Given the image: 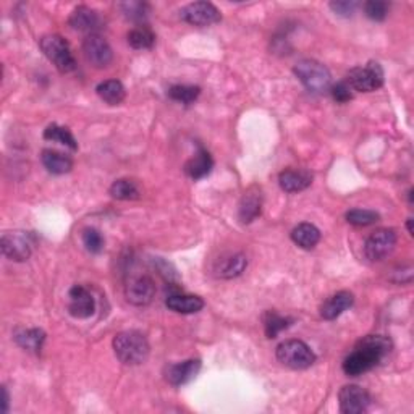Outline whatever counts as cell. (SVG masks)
I'll return each mask as SVG.
<instances>
[{"label": "cell", "instance_id": "obj_1", "mask_svg": "<svg viewBox=\"0 0 414 414\" xmlns=\"http://www.w3.org/2000/svg\"><path fill=\"white\" fill-rule=\"evenodd\" d=\"M391 341L385 335H368L356 343L355 350L343 361V370L350 377H356L377 366L390 355Z\"/></svg>", "mask_w": 414, "mask_h": 414}, {"label": "cell", "instance_id": "obj_2", "mask_svg": "<svg viewBox=\"0 0 414 414\" xmlns=\"http://www.w3.org/2000/svg\"><path fill=\"white\" fill-rule=\"evenodd\" d=\"M113 351L125 366H139L149 358V341L138 330L120 332L113 339Z\"/></svg>", "mask_w": 414, "mask_h": 414}, {"label": "cell", "instance_id": "obj_3", "mask_svg": "<svg viewBox=\"0 0 414 414\" xmlns=\"http://www.w3.org/2000/svg\"><path fill=\"white\" fill-rule=\"evenodd\" d=\"M293 72H295L296 78L301 81L304 88L310 92H315V94L330 91L332 88V75L325 65L318 62V60H301L295 65Z\"/></svg>", "mask_w": 414, "mask_h": 414}, {"label": "cell", "instance_id": "obj_4", "mask_svg": "<svg viewBox=\"0 0 414 414\" xmlns=\"http://www.w3.org/2000/svg\"><path fill=\"white\" fill-rule=\"evenodd\" d=\"M41 49L44 56L56 65L60 73H72L76 68V60L70 44L58 34H49L41 39Z\"/></svg>", "mask_w": 414, "mask_h": 414}, {"label": "cell", "instance_id": "obj_5", "mask_svg": "<svg viewBox=\"0 0 414 414\" xmlns=\"http://www.w3.org/2000/svg\"><path fill=\"white\" fill-rule=\"evenodd\" d=\"M277 359L283 366L303 370L315 363L314 351L301 340H285L277 346Z\"/></svg>", "mask_w": 414, "mask_h": 414}, {"label": "cell", "instance_id": "obj_6", "mask_svg": "<svg viewBox=\"0 0 414 414\" xmlns=\"http://www.w3.org/2000/svg\"><path fill=\"white\" fill-rule=\"evenodd\" d=\"M348 84L359 92H372L384 84V70L377 62H369L348 73Z\"/></svg>", "mask_w": 414, "mask_h": 414}, {"label": "cell", "instance_id": "obj_7", "mask_svg": "<svg viewBox=\"0 0 414 414\" xmlns=\"http://www.w3.org/2000/svg\"><path fill=\"white\" fill-rule=\"evenodd\" d=\"M180 18L187 21L188 25L199 26V28H204V26H211L219 23L222 20V15L219 8L215 7L214 4L211 2H193L188 4L187 7L180 10Z\"/></svg>", "mask_w": 414, "mask_h": 414}, {"label": "cell", "instance_id": "obj_8", "mask_svg": "<svg viewBox=\"0 0 414 414\" xmlns=\"http://www.w3.org/2000/svg\"><path fill=\"white\" fill-rule=\"evenodd\" d=\"M0 248H2L5 258L16 261V263H23L30 258L32 251L31 235L25 232L4 233L2 239H0Z\"/></svg>", "mask_w": 414, "mask_h": 414}, {"label": "cell", "instance_id": "obj_9", "mask_svg": "<svg viewBox=\"0 0 414 414\" xmlns=\"http://www.w3.org/2000/svg\"><path fill=\"white\" fill-rule=\"evenodd\" d=\"M396 246V233L391 228H380V230L374 232L366 239V244H364V253H366L368 259L377 261L385 259L391 251H394Z\"/></svg>", "mask_w": 414, "mask_h": 414}, {"label": "cell", "instance_id": "obj_10", "mask_svg": "<svg viewBox=\"0 0 414 414\" xmlns=\"http://www.w3.org/2000/svg\"><path fill=\"white\" fill-rule=\"evenodd\" d=\"M340 410L345 414H361L369 410L372 396L359 385H345L339 394Z\"/></svg>", "mask_w": 414, "mask_h": 414}, {"label": "cell", "instance_id": "obj_11", "mask_svg": "<svg viewBox=\"0 0 414 414\" xmlns=\"http://www.w3.org/2000/svg\"><path fill=\"white\" fill-rule=\"evenodd\" d=\"M156 295V283L149 275H134L125 285V296L134 306H146Z\"/></svg>", "mask_w": 414, "mask_h": 414}, {"label": "cell", "instance_id": "obj_12", "mask_svg": "<svg viewBox=\"0 0 414 414\" xmlns=\"http://www.w3.org/2000/svg\"><path fill=\"white\" fill-rule=\"evenodd\" d=\"M83 52L86 60L96 68H106L113 58L111 44L99 34H89L86 37L83 42Z\"/></svg>", "mask_w": 414, "mask_h": 414}, {"label": "cell", "instance_id": "obj_13", "mask_svg": "<svg viewBox=\"0 0 414 414\" xmlns=\"http://www.w3.org/2000/svg\"><path fill=\"white\" fill-rule=\"evenodd\" d=\"M68 313L76 319H88L94 314L96 301L88 288L83 285H75L68 293Z\"/></svg>", "mask_w": 414, "mask_h": 414}, {"label": "cell", "instance_id": "obj_14", "mask_svg": "<svg viewBox=\"0 0 414 414\" xmlns=\"http://www.w3.org/2000/svg\"><path fill=\"white\" fill-rule=\"evenodd\" d=\"M201 369L199 359H188V361L170 364L165 369V379L168 384L173 387H180L188 384L189 380H193L198 375Z\"/></svg>", "mask_w": 414, "mask_h": 414}, {"label": "cell", "instance_id": "obj_15", "mask_svg": "<svg viewBox=\"0 0 414 414\" xmlns=\"http://www.w3.org/2000/svg\"><path fill=\"white\" fill-rule=\"evenodd\" d=\"M70 25L76 31L96 34V31L101 28V18L96 10L86 7V5H80L70 15Z\"/></svg>", "mask_w": 414, "mask_h": 414}, {"label": "cell", "instance_id": "obj_16", "mask_svg": "<svg viewBox=\"0 0 414 414\" xmlns=\"http://www.w3.org/2000/svg\"><path fill=\"white\" fill-rule=\"evenodd\" d=\"M355 303V296L350 291H339L334 296H330L320 308V315L325 320H335L337 318L345 313L346 309H350Z\"/></svg>", "mask_w": 414, "mask_h": 414}, {"label": "cell", "instance_id": "obj_17", "mask_svg": "<svg viewBox=\"0 0 414 414\" xmlns=\"http://www.w3.org/2000/svg\"><path fill=\"white\" fill-rule=\"evenodd\" d=\"M280 188L287 193H298L310 187L313 183V173L308 170H285L279 177Z\"/></svg>", "mask_w": 414, "mask_h": 414}, {"label": "cell", "instance_id": "obj_18", "mask_svg": "<svg viewBox=\"0 0 414 414\" xmlns=\"http://www.w3.org/2000/svg\"><path fill=\"white\" fill-rule=\"evenodd\" d=\"M212 167H214V161H212L209 151L199 148L194 157H192V159L184 163V172H187V175L189 178L201 180L209 175L212 172Z\"/></svg>", "mask_w": 414, "mask_h": 414}, {"label": "cell", "instance_id": "obj_19", "mask_svg": "<svg viewBox=\"0 0 414 414\" xmlns=\"http://www.w3.org/2000/svg\"><path fill=\"white\" fill-rule=\"evenodd\" d=\"M261 207H263L261 193L256 188H249L239 203V220L243 223H251L261 215Z\"/></svg>", "mask_w": 414, "mask_h": 414}, {"label": "cell", "instance_id": "obj_20", "mask_svg": "<svg viewBox=\"0 0 414 414\" xmlns=\"http://www.w3.org/2000/svg\"><path fill=\"white\" fill-rule=\"evenodd\" d=\"M13 339L23 350L39 355L46 341V334L41 329H18L13 334Z\"/></svg>", "mask_w": 414, "mask_h": 414}, {"label": "cell", "instance_id": "obj_21", "mask_svg": "<svg viewBox=\"0 0 414 414\" xmlns=\"http://www.w3.org/2000/svg\"><path fill=\"white\" fill-rule=\"evenodd\" d=\"M165 306L178 314H194L204 308V301L194 295H170Z\"/></svg>", "mask_w": 414, "mask_h": 414}, {"label": "cell", "instance_id": "obj_22", "mask_svg": "<svg viewBox=\"0 0 414 414\" xmlns=\"http://www.w3.org/2000/svg\"><path fill=\"white\" fill-rule=\"evenodd\" d=\"M42 163L54 175H65L73 168V161L58 151L46 149L42 152Z\"/></svg>", "mask_w": 414, "mask_h": 414}, {"label": "cell", "instance_id": "obj_23", "mask_svg": "<svg viewBox=\"0 0 414 414\" xmlns=\"http://www.w3.org/2000/svg\"><path fill=\"white\" fill-rule=\"evenodd\" d=\"M291 239L299 248L313 249L320 242V232L313 223H299L298 227L293 228Z\"/></svg>", "mask_w": 414, "mask_h": 414}, {"label": "cell", "instance_id": "obj_24", "mask_svg": "<svg viewBox=\"0 0 414 414\" xmlns=\"http://www.w3.org/2000/svg\"><path fill=\"white\" fill-rule=\"evenodd\" d=\"M96 92L104 102L108 104V106H118V104L123 102L125 96H127V92H125V86L120 83L118 80L102 81V83L96 88Z\"/></svg>", "mask_w": 414, "mask_h": 414}, {"label": "cell", "instance_id": "obj_25", "mask_svg": "<svg viewBox=\"0 0 414 414\" xmlns=\"http://www.w3.org/2000/svg\"><path fill=\"white\" fill-rule=\"evenodd\" d=\"M248 265V259L246 256L238 253L233 254L230 258H227L225 261H222V264L217 267V274L222 279H233V277H238L243 274V270L246 269Z\"/></svg>", "mask_w": 414, "mask_h": 414}, {"label": "cell", "instance_id": "obj_26", "mask_svg": "<svg viewBox=\"0 0 414 414\" xmlns=\"http://www.w3.org/2000/svg\"><path fill=\"white\" fill-rule=\"evenodd\" d=\"M293 324V319L283 318V315L277 314L275 310H267L264 314V330L267 339H275L280 332L287 330L288 327Z\"/></svg>", "mask_w": 414, "mask_h": 414}, {"label": "cell", "instance_id": "obj_27", "mask_svg": "<svg viewBox=\"0 0 414 414\" xmlns=\"http://www.w3.org/2000/svg\"><path fill=\"white\" fill-rule=\"evenodd\" d=\"M156 42V34L152 32L148 26H136L128 32V44L138 51L143 49H151Z\"/></svg>", "mask_w": 414, "mask_h": 414}, {"label": "cell", "instance_id": "obj_28", "mask_svg": "<svg viewBox=\"0 0 414 414\" xmlns=\"http://www.w3.org/2000/svg\"><path fill=\"white\" fill-rule=\"evenodd\" d=\"M44 138L47 141H56V143L68 146V148L73 151L78 149V143H76L75 136L67 127H60V125H56V123L49 125L44 132Z\"/></svg>", "mask_w": 414, "mask_h": 414}, {"label": "cell", "instance_id": "obj_29", "mask_svg": "<svg viewBox=\"0 0 414 414\" xmlns=\"http://www.w3.org/2000/svg\"><path fill=\"white\" fill-rule=\"evenodd\" d=\"M111 194L112 198L120 199V201H134L139 199V189L136 187V183L132 180H117V182L112 183L111 187Z\"/></svg>", "mask_w": 414, "mask_h": 414}, {"label": "cell", "instance_id": "obj_30", "mask_svg": "<svg viewBox=\"0 0 414 414\" xmlns=\"http://www.w3.org/2000/svg\"><path fill=\"white\" fill-rule=\"evenodd\" d=\"M201 94V88L198 86H187V84H177L172 86L168 89V97L177 102H182L184 106H189L193 104L196 99H198Z\"/></svg>", "mask_w": 414, "mask_h": 414}, {"label": "cell", "instance_id": "obj_31", "mask_svg": "<svg viewBox=\"0 0 414 414\" xmlns=\"http://www.w3.org/2000/svg\"><path fill=\"white\" fill-rule=\"evenodd\" d=\"M379 219L380 215L377 214V212L368 211V209H353L346 212V222L356 227L372 225V223L379 222Z\"/></svg>", "mask_w": 414, "mask_h": 414}, {"label": "cell", "instance_id": "obj_32", "mask_svg": "<svg viewBox=\"0 0 414 414\" xmlns=\"http://www.w3.org/2000/svg\"><path fill=\"white\" fill-rule=\"evenodd\" d=\"M120 8H122L123 15L127 16L128 20L134 21V23L144 21L148 18L149 13V5L146 2H123L120 4Z\"/></svg>", "mask_w": 414, "mask_h": 414}, {"label": "cell", "instance_id": "obj_33", "mask_svg": "<svg viewBox=\"0 0 414 414\" xmlns=\"http://www.w3.org/2000/svg\"><path fill=\"white\" fill-rule=\"evenodd\" d=\"M83 243L86 249L92 254H99L104 249V238L97 228L88 227L83 230Z\"/></svg>", "mask_w": 414, "mask_h": 414}, {"label": "cell", "instance_id": "obj_34", "mask_svg": "<svg viewBox=\"0 0 414 414\" xmlns=\"http://www.w3.org/2000/svg\"><path fill=\"white\" fill-rule=\"evenodd\" d=\"M390 5L382 0H369V2L364 4V13H366L368 18L374 21H382L389 15Z\"/></svg>", "mask_w": 414, "mask_h": 414}, {"label": "cell", "instance_id": "obj_35", "mask_svg": "<svg viewBox=\"0 0 414 414\" xmlns=\"http://www.w3.org/2000/svg\"><path fill=\"white\" fill-rule=\"evenodd\" d=\"M330 8L339 16L350 18L356 12L358 2H355V0H337V2H330Z\"/></svg>", "mask_w": 414, "mask_h": 414}, {"label": "cell", "instance_id": "obj_36", "mask_svg": "<svg viewBox=\"0 0 414 414\" xmlns=\"http://www.w3.org/2000/svg\"><path fill=\"white\" fill-rule=\"evenodd\" d=\"M330 92H332V97H334V99L337 102H340V104H345V102L353 99L351 88H350V84H348V83H337V84H334L330 88Z\"/></svg>", "mask_w": 414, "mask_h": 414}, {"label": "cell", "instance_id": "obj_37", "mask_svg": "<svg viewBox=\"0 0 414 414\" xmlns=\"http://www.w3.org/2000/svg\"><path fill=\"white\" fill-rule=\"evenodd\" d=\"M2 394H4V413L8 411V394H7V389H2Z\"/></svg>", "mask_w": 414, "mask_h": 414}, {"label": "cell", "instance_id": "obj_38", "mask_svg": "<svg viewBox=\"0 0 414 414\" xmlns=\"http://www.w3.org/2000/svg\"><path fill=\"white\" fill-rule=\"evenodd\" d=\"M408 232H410V235H414V232H413V219H408Z\"/></svg>", "mask_w": 414, "mask_h": 414}]
</instances>
